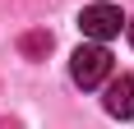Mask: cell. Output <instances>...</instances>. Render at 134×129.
Listing matches in <instances>:
<instances>
[{
  "label": "cell",
  "instance_id": "5",
  "mask_svg": "<svg viewBox=\"0 0 134 129\" xmlns=\"http://www.w3.org/2000/svg\"><path fill=\"white\" fill-rule=\"evenodd\" d=\"M125 32H130V46H134V19H125Z\"/></svg>",
  "mask_w": 134,
  "mask_h": 129
},
{
  "label": "cell",
  "instance_id": "4",
  "mask_svg": "<svg viewBox=\"0 0 134 129\" xmlns=\"http://www.w3.org/2000/svg\"><path fill=\"white\" fill-rule=\"evenodd\" d=\"M19 46H23L28 60H42V55L51 51V32H42V28H37V32H23V42H19Z\"/></svg>",
  "mask_w": 134,
  "mask_h": 129
},
{
  "label": "cell",
  "instance_id": "2",
  "mask_svg": "<svg viewBox=\"0 0 134 129\" xmlns=\"http://www.w3.org/2000/svg\"><path fill=\"white\" fill-rule=\"evenodd\" d=\"M120 28H125V14L116 9L111 0L83 5V14H79V32L88 42H111V37H120Z\"/></svg>",
  "mask_w": 134,
  "mask_h": 129
},
{
  "label": "cell",
  "instance_id": "1",
  "mask_svg": "<svg viewBox=\"0 0 134 129\" xmlns=\"http://www.w3.org/2000/svg\"><path fill=\"white\" fill-rule=\"evenodd\" d=\"M69 78L79 83V88H102L111 78V51L107 42H83L79 51L69 55Z\"/></svg>",
  "mask_w": 134,
  "mask_h": 129
},
{
  "label": "cell",
  "instance_id": "3",
  "mask_svg": "<svg viewBox=\"0 0 134 129\" xmlns=\"http://www.w3.org/2000/svg\"><path fill=\"white\" fill-rule=\"evenodd\" d=\"M102 106L116 120H134V74H111L102 83Z\"/></svg>",
  "mask_w": 134,
  "mask_h": 129
}]
</instances>
